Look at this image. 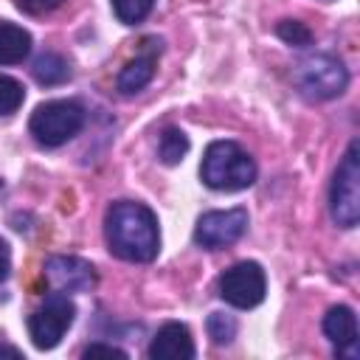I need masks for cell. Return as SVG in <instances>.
<instances>
[{"instance_id": "23", "label": "cell", "mask_w": 360, "mask_h": 360, "mask_svg": "<svg viewBox=\"0 0 360 360\" xmlns=\"http://www.w3.org/2000/svg\"><path fill=\"white\" fill-rule=\"evenodd\" d=\"M0 357H22V352L17 346H8V343H0Z\"/></svg>"}, {"instance_id": "2", "label": "cell", "mask_w": 360, "mask_h": 360, "mask_svg": "<svg viewBox=\"0 0 360 360\" xmlns=\"http://www.w3.org/2000/svg\"><path fill=\"white\" fill-rule=\"evenodd\" d=\"M256 160L236 141L208 143L200 163V177L214 191H242L256 183Z\"/></svg>"}, {"instance_id": "10", "label": "cell", "mask_w": 360, "mask_h": 360, "mask_svg": "<svg viewBox=\"0 0 360 360\" xmlns=\"http://www.w3.org/2000/svg\"><path fill=\"white\" fill-rule=\"evenodd\" d=\"M323 335L329 338V343L335 346V352L340 357H357L360 349H357V315L352 307L346 304H335L326 309L323 315Z\"/></svg>"}, {"instance_id": "21", "label": "cell", "mask_w": 360, "mask_h": 360, "mask_svg": "<svg viewBox=\"0 0 360 360\" xmlns=\"http://www.w3.org/2000/svg\"><path fill=\"white\" fill-rule=\"evenodd\" d=\"M82 354H84V357H96V354H107V357H127V352H124V349H118V346H112V343H90Z\"/></svg>"}, {"instance_id": "22", "label": "cell", "mask_w": 360, "mask_h": 360, "mask_svg": "<svg viewBox=\"0 0 360 360\" xmlns=\"http://www.w3.org/2000/svg\"><path fill=\"white\" fill-rule=\"evenodd\" d=\"M11 273V250H8V242L0 236V284L8 278Z\"/></svg>"}, {"instance_id": "15", "label": "cell", "mask_w": 360, "mask_h": 360, "mask_svg": "<svg viewBox=\"0 0 360 360\" xmlns=\"http://www.w3.org/2000/svg\"><path fill=\"white\" fill-rule=\"evenodd\" d=\"M188 152V135L180 129V127H166L160 132V143H158V155L166 166H174L186 158Z\"/></svg>"}, {"instance_id": "18", "label": "cell", "mask_w": 360, "mask_h": 360, "mask_svg": "<svg viewBox=\"0 0 360 360\" xmlns=\"http://www.w3.org/2000/svg\"><path fill=\"white\" fill-rule=\"evenodd\" d=\"M22 101H25V87L17 79L0 73V115L17 112L22 107Z\"/></svg>"}, {"instance_id": "19", "label": "cell", "mask_w": 360, "mask_h": 360, "mask_svg": "<svg viewBox=\"0 0 360 360\" xmlns=\"http://www.w3.org/2000/svg\"><path fill=\"white\" fill-rule=\"evenodd\" d=\"M276 34H278V39H284L287 45H298V48H304V45L312 42V31H309L304 22H298V20H281V22L276 25Z\"/></svg>"}, {"instance_id": "14", "label": "cell", "mask_w": 360, "mask_h": 360, "mask_svg": "<svg viewBox=\"0 0 360 360\" xmlns=\"http://www.w3.org/2000/svg\"><path fill=\"white\" fill-rule=\"evenodd\" d=\"M31 73H34V79H37L39 84L53 87V84H62V82L70 79V65H68L65 56H59V53H53V51H45V53H39V56L34 59Z\"/></svg>"}, {"instance_id": "6", "label": "cell", "mask_w": 360, "mask_h": 360, "mask_svg": "<svg viewBox=\"0 0 360 360\" xmlns=\"http://www.w3.org/2000/svg\"><path fill=\"white\" fill-rule=\"evenodd\" d=\"M76 321V304L65 295V292H53L45 298L42 307H37L28 315V335L31 343L42 352L59 346V340L65 338V332L73 326Z\"/></svg>"}, {"instance_id": "13", "label": "cell", "mask_w": 360, "mask_h": 360, "mask_svg": "<svg viewBox=\"0 0 360 360\" xmlns=\"http://www.w3.org/2000/svg\"><path fill=\"white\" fill-rule=\"evenodd\" d=\"M31 53V34L22 25L0 22V65H20Z\"/></svg>"}, {"instance_id": "20", "label": "cell", "mask_w": 360, "mask_h": 360, "mask_svg": "<svg viewBox=\"0 0 360 360\" xmlns=\"http://www.w3.org/2000/svg\"><path fill=\"white\" fill-rule=\"evenodd\" d=\"M65 0H17V6L25 11V14H34V17H39V14H48V11H53V8H59Z\"/></svg>"}, {"instance_id": "3", "label": "cell", "mask_w": 360, "mask_h": 360, "mask_svg": "<svg viewBox=\"0 0 360 360\" xmlns=\"http://www.w3.org/2000/svg\"><path fill=\"white\" fill-rule=\"evenodd\" d=\"M292 82L301 96L309 101H329L338 98L349 84L346 65L332 53H307L292 68Z\"/></svg>"}, {"instance_id": "9", "label": "cell", "mask_w": 360, "mask_h": 360, "mask_svg": "<svg viewBox=\"0 0 360 360\" xmlns=\"http://www.w3.org/2000/svg\"><path fill=\"white\" fill-rule=\"evenodd\" d=\"M45 281L53 292H90L98 281L96 267L79 256H51L42 267Z\"/></svg>"}, {"instance_id": "11", "label": "cell", "mask_w": 360, "mask_h": 360, "mask_svg": "<svg viewBox=\"0 0 360 360\" xmlns=\"http://www.w3.org/2000/svg\"><path fill=\"white\" fill-rule=\"evenodd\" d=\"M146 354L152 360H191L197 352H194V340H191L188 326L177 323V321H169L158 329Z\"/></svg>"}, {"instance_id": "16", "label": "cell", "mask_w": 360, "mask_h": 360, "mask_svg": "<svg viewBox=\"0 0 360 360\" xmlns=\"http://www.w3.org/2000/svg\"><path fill=\"white\" fill-rule=\"evenodd\" d=\"M205 329H208L211 343L228 346L236 338V318L233 315H225V312H211L208 321H205Z\"/></svg>"}, {"instance_id": "7", "label": "cell", "mask_w": 360, "mask_h": 360, "mask_svg": "<svg viewBox=\"0 0 360 360\" xmlns=\"http://www.w3.org/2000/svg\"><path fill=\"white\" fill-rule=\"evenodd\" d=\"M267 276L259 262H236L219 276V298L236 309H253L264 301Z\"/></svg>"}, {"instance_id": "1", "label": "cell", "mask_w": 360, "mask_h": 360, "mask_svg": "<svg viewBox=\"0 0 360 360\" xmlns=\"http://www.w3.org/2000/svg\"><path fill=\"white\" fill-rule=\"evenodd\" d=\"M104 239L112 256L135 264H146L160 250L158 217L149 205L135 200H118L104 214Z\"/></svg>"}, {"instance_id": "4", "label": "cell", "mask_w": 360, "mask_h": 360, "mask_svg": "<svg viewBox=\"0 0 360 360\" xmlns=\"http://www.w3.org/2000/svg\"><path fill=\"white\" fill-rule=\"evenodd\" d=\"M329 214L335 225L354 228L360 222V143L349 141L329 186Z\"/></svg>"}, {"instance_id": "17", "label": "cell", "mask_w": 360, "mask_h": 360, "mask_svg": "<svg viewBox=\"0 0 360 360\" xmlns=\"http://www.w3.org/2000/svg\"><path fill=\"white\" fill-rule=\"evenodd\" d=\"M110 3H112L115 17L124 25H135V22L146 20L149 11H152V6H155V0H110Z\"/></svg>"}, {"instance_id": "12", "label": "cell", "mask_w": 360, "mask_h": 360, "mask_svg": "<svg viewBox=\"0 0 360 360\" xmlns=\"http://www.w3.org/2000/svg\"><path fill=\"white\" fill-rule=\"evenodd\" d=\"M143 45H146V48H143L138 56H132V59L121 68V73H118V90L127 93V96L143 90V87L152 82V76H155L158 53H160V39H143Z\"/></svg>"}, {"instance_id": "5", "label": "cell", "mask_w": 360, "mask_h": 360, "mask_svg": "<svg viewBox=\"0 0 360 360\" xmlns=\"http://www.w3.org/2000/svg\"><path fill=\"white\" fill-rule=\"evenodd\" d=\"M82 127H84V107L68 98L42 101L28 121V132L34 135V141L48 149L68 143L73 135H79Z\"/></svg>"}, {"instance_id": "8", "label": "cell", "mask_w": 360, "mask_h": 360, "mask_svg": "<svg viewBox=\"0 0 360 360\" xmlns=\"http://www.w3.org/2000/svg\"><path fill=\"white\" fill-rule=\"evenodd\" d=\"M248 231V211L245 208H225V211H205L194 225V242L205 250H219L242 239Z\"/></svg>"}]
</instances>
